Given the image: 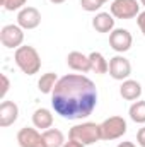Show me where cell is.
Segmentation results:
<instances>
[{
    "mask_svg": "<svg viewBox=\"0 0 145 147\" xmlns=\"http://www.w3.org/2000/svg\"><path fill=\"white\" fill-rule=\"evenodd\" d=\"M97 105L96 84L82 74H67L58 79L51 92V106L65 120H82L92 115Z\"/></svg>",
    "mask_w": 145,
    "mask_h": 147,
    "instance_id": "cell-1",
    "label": "cell"
},
{
    "mask_svg": "<svg viewBox=\"0 0 145 147\" xmlns=\"http://www.w3.org/2000/svg\"><path fill=\"white\" fill-rule=\"evenodd\" d=\"M14 60H15V65L21 69V72L26 75H34L41 69V57L36 51V48L29 45L19 46L14 53Z\"/></svg>",
    "mask_w": 145,
    "mask_h": 147,
    "instance_id": "cell-2",
    "label": "cell"
},
{
    "mask_svg": "<svg viewBox=\"0 0 145 147\" xmlns=\"http://www.w3.org/2000/svg\"><path fill=\"white\" fill-rule=\"evenodd\" d=\"M68 139L82 144V146H92L97 140H101V127L92 121L75 125L68 132Z\"/></svg>",
    "mask_w": 145,
    "mask_h": 147,
    "instance_id": "cell-3",
    "label": "cell"
},
{
    "mask_svg": "<svg viewBox=\"0 0 145 147\" xmlns=\"http://www.w3.org/2000/svg\"><path fill=\"white\" fill-rule=\"evenodd\" d=\"M99 127H101V140H116L123 137L128 130L126 120L123 116H109L103 123H99Z\"/></svg>",
    "mask_w": 145,
    "mask_h": 147,
    "instance_id": "cell-4",
    "label": "cell"
},
{
    "mask_svg": "<svg viewBox=\"0 0 145 147\" xmlns=\"http://www.w3.org/2000/svg\"><path fill=\"white\" fill-rule=\"evenodd\" d=\"M0 41L5 48L9 50H17L19 46H22L24 41V29L19 24H7L2 28L0 31Z\"/></svg>",
    "mask_w": 145,
    "mask_h": 147,
    "instance_id": "cell-5",
    "label": "cell"
},
{
    "mask_svg": "<svg viewBox=\"0 0 145 147\" xmlns=\"http://www.w3.org/2000/svg\"><path fill=\"white\" fill-rule=\"evenodd\" d=\"M140 14V3L137 0H114L111 3V16L116 19H133Z\"/></svg>",
    "mask_w": 145,
    "mask_h": 147,
    "instance_id": "cell-6",
    "label": "cell"
},
{
    "mask_svg": "<svg viewBox=\"0 0 145 147\" xmlns=\"http://www.w3.org/2000/svg\"><path fill=\"white\" fill-rule=\"evenodd\" d=\"M132 43H133V36L128 29H113L109 33V46L116 51V53H125L132 48Z\"/></svg>",
    "mask_w": 145,
    "mask_h": 147,
    "instance_id": "cell-7",
    "label": "cell"
},
{
    "mask_svg": "<svg viewBox=\"0 0 145 147\" xmlns=\"http://www.w3.org/2000/svg\"><path fill=\"white\" fill-rule=\"evenodd\" d=\"M132 74V63L123 55H116L109 60V75L114 80H126Z\"/></svg>",
    "mask_w": 145,
    "mask_h": 147,
    "instance_id": "cell-8",
    "label": "cell"
},
{
    "mask_svg": "<svg viewBox=\"0 0 145 147\" xmlns=\"http://www.w3.org/2000/svg\"><path fill=\"white\" fill-rule=\"evenodd\" d=\"M17 142L21 147H46L43 134L31 127H24L17 132Z\"/></svg>",
    "mask_w": 145,
    "mask_h": 147,
    "instance_id": "cell-9",
    "label": "cell"
},
{
    "mask_svg": "<svg viewBox=\"0 0 145 147\" xmlns=\"http://www.w3.org/2000/svg\"><path fill=\"white\" fill-rule=\"evenodd\" d=\"M17 24L22 29H36L41 24V14L36 7H24L17 14Z\"/></svg>",
    "mask_w": 145,
    "mask_h": 147,
    "instance_id": "cell-10",
    "label": "cell"
},
{
    "mask_svg": "<svg viewBox=\"0 0 145 147\" xmlns=\"http://www.w3.org/2000/svg\"><path fill=\"white\" fill-rule=\"evenodd\" d=\"M19 118V106L14 101H2L0 105V127L7 128L14 125Z\"/></svg>",
    "mask_w": 145,
    "mask_h": 147,
    "instance_id": "cell-11",
    "label": "cell"
},
{
    "mask_svg": "<svg viewBox=\"0 0 145 147\" xmlns=\"http://www.w3.org/2000/svg\"><path fill=\"white\" fill-rule=\"evenodd\" d=\"M67 65L75 70V72H89L91 70V60H89V55H84L80 51H70L67 55Z\"/></svg>",
    "mask_w": 145,
    "mask_h": 147,
    "instance_id": "cell-12",
    "label": "cell"
},
{
    "mask_svg": "<svg viewBox=\"0 0 145 147\" xmlns=\"http://www.w3.org/2000/svg\"><path fill=\"white\" fill-rule=\"evenodd\" d=\"M119 94H121V98L126 99V101H137V99H140V96H142V86H140L138 80L126 79V80H123V84H121V87H119Z\"/></svg>",
    "mask_w": 145,
    "mask_h": 147,
    "instance_id": "cell-13",
    "label": "cell"
},
{
    "mask_svg": "<svg viewBox=\"0 0 145 147\" xmlns=\"http://www.w3.org/2000/svg\"><path fill=\"white\" fill-rule=\"evenodd\" d=\"M92 28L97 33H111L114 29V17L109 12H99L92 19Z\"/></svg>",
    "mask_w": 145,
    "mask_h": 147,
    "instance_id": "cell-14",
    "label": "cell"
},
{
    "mask_svg": "<svg viewBox=\"0 0 145 147\" xmlns=\"http://www.w3.org/2000/svg\"><path fill=\"white\" fill-rule=\"evenodd\" d=\"M33 125L39 128V130H48V128H51V125H53V115H51V111L46 110V108H38L34 113H33Z\"/></svg>",
    "mask_w": 145,
    "mask_h": 147,
    "instance_id": "cell-15",
    "label": "cell"
},
{
    "mask_svg": "<svg viewBox=\"0 0 145 147\" xmlns=\"http://www.w3.org/2000/svg\"><path fill=\"white\" fill-rule=\"evenodd\" d=\"M43 139L46 147H63L65 146V137L62 134V130L58 128H48L43 132Z\"/></svg>",
    "mask_w": 145,
    "mask_h": 147,
    "instance_id": "cell-16",
    "label": "cell"
},
{
    "mask_svg": "<svg viewBox=\"0 0 145 147\" xmlns=\"http://www.w3.org/2000/svg\"><path fill=\"white\" fill-rule=\"evenodd\" d=\"M89 60H91V70H92V72L99 74V75L109 72V63H108V60L103 57V53L92 51V53L89 55Z\"/></svg>",
    "mask_w": 145,
    "mask_h": 147,
    "instance_id": "cell-17",
    "label": "cell"
},
{
    "mask_svg": "<svg viewBox=\"0 0 145 147\" xmlns=\"http://www.w3.org/2000/svg\"><path fill=\"white\" fill-rule=\"evenodd\" d=\"M56 82H58L56 74H53V72L43 74L41 79L38 80V89H39V92H43V94H51L53 89H55V86H56Z\"/></svg>",
    "mask_w": 145,
    "mask_h": 147,
    "instance_id": "cell-18",
    "label": "cell"
},
{
    "mask_svg": "<svg viewBox=\"0 0 145 147\" xmlns=\"http://www.w3.org/2000/svg\"><path fill=\"white\" fill-rule=\"evenodd\" d=\"M128 115L135 123H145V101H135L130 106Z\"/></svg>",
    "mask_w": 145,
    "mask_h": 147,
    "instance_id": "cell-19",
    "label": "cell"
},
{
    "mask_svg": "<svg viewBox=\"0 0 145 147\" xmlns=\"http://www.w3.org/2000/svg\"><path fill=\"white\" fill-rule=\"evenodd\" d=\"M26 2H28V0H0L2 7H3L5 10H9V12H14V10H21V9H24Z\"/></svg>",
    "mask_w": 145,
    "mask_h": 147,
    "instance_id": "cell-20",
    "label": "cell"
},
{
    "mask_svg": "<svg viewBox=\"0 0 145 147\" xmlns=\"http://www.w3.org/2000/svg\"><path fill=\"white\" fill-rule=\"evenodd\" d=\"M80 5L85 12H96L103 7V2L101 0H80Z\"/></svg>",
    "mask_w": 145,
    "mask_h": 147,
    "instance_id": "cell-21",
    "label": "cell"
},
{
    "mask_svg": "<svg viewBox=\"0 0 145 147\" xmlns=\"http://www.w3.org/2000/svg\"><path fill=\"white\" fill-rule=\"evenodd\" d=\"M0 80H2V89H0V99H3L5 98V94L9 92V89H10V80H9V77L5 75V74H2L0 75Z\"/></svg>",
    "mask_w": 145,
    "mask_h": 147,
    "instance_id": "cell-22",
    "label": "cell"
},
{
    "mask_svg": "<svg viewBox=\"0 0 145 147\" xmlns=\"http://www.w3.org/2000/svg\"><path fill=\"white\" fill-rule=\"evenodd\" d=\"M137 24H138L140 31L144 33V36H145V10H144V12H140V14L137 16Z\"/></svg>",
    "mask_w": 145,
    "mask_h": 147,
    "instance_id": "cell-23",
    "label": "cell"
},
{
    "mask_svg": "<svg viewBox=\"0 0 145 147\" xmlns=\"http://www.w3.org/2000/svg\"><path fill=\"white\" fill-rule=\"evenodd\" d=\"M137 142H138L140 147H145V127H142V128L138 130V134H137Z\"/></svg>",
    "mask_w": 145,
    "mask_h": 147,
    "instance_id": "cell-24",
    "label": "cell"
},
{
    "mask_svg": "<svg viewBox=\"0 0 145 147\" xmlns=\"http://www.w3.org/2000/svg\"><path fill=\"white\" fill-rule=\"evenodd\" d=\"M63 147H84V146L79 144V142H75V140H70V139H68V142H65V146Z\"/></svg>",
    "mask_w": 145,
    "mask_h": 147,
    "instance_id": "cell-25",
    "label": "cell"
},
{
    "mask_svg": "<svg viewBox=\"0 0 145 147\" xmlns=\"http://www.w3.org/2000/svg\"><path fill=\"white\" fill-rule=\"evenodd\" d=\"M118 147H137L133 142H121V144H118Z\"/></svg>",
    "mask_w": 145,
    "mask_h": 147,
    "instance_id": "cell-26",
    "label": "cell"
},
{
    "mask_svg": "<svg viewBox=\"0 0 145 147\" xmlns=\"http://www.w3.org/2000/svg\"><path fill=\"white\" fill-rule=\"evenodd\" d=\"M50 2H51V3H63L65 0H50Z\"/></svg>",
    "mask_w": 145,
    "mask_h": 147,
    "instance_id": "cell-27",
    "label": "cell"
},
{
    "mask_svg": "<svg viewBox=\"0 0 145 147\" xmlns=\"http://www.w3.org/2000/svg\"><path fill=\"white\" fill-rule=\"evenodd\" d=\"M140 3H142V5L145 7V0H140Z\"/></svg>",
    "mask_w": 145,
    "mask_h": 147,
    "instance_id": "cell-28",
    "label": "cell"
},
{
    "mask_svg": "<svg viewBox=\"0 0 145 147\" xmlns=\"http://www.w3.org/2000/svg\"><path fill=\"white\" fill-rule=\"evenodd\" d=\"M101 2H103V3H106V2H108V0H101Z\"/></svg>",
    "mask_w": 145,
    "mask_h": 147,
    "instance_id": "cell-29",
    "label": "cell"
}]
</instances>
